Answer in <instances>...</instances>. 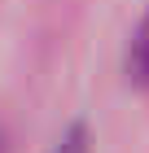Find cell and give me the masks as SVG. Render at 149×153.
<instances>
[{
    "label": "cell",
    "instance_id": "obj_1",
    "mask_svg": "<svg viewBox=\"0 0 149 153\" xmlns=\"http://www.w3.org/2000/svg\"><path fill=\"white\" fill-rule=\"evenodd\" d=\"M127 74H132V83L149 88V13L140 18L136 31H132V48H127Z\"/></svg>",
    "mask_w": 149,
    "mask_h": 153
}]
</instances>
